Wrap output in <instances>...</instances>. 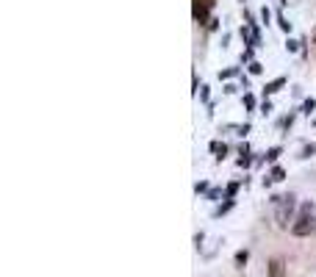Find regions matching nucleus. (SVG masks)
Returning <instances> with one entry per match:
<instances>
[{
    "mask_svg": "<svg viewBox=\"0 0 316 277\" xmlns=\"http://www.w3.org/2000/svg\"><path fill=\"white\" fill-rule=\"evenodd\" d=\"M294 205H297V197H294V194H274V197H272L274 225L286 230V227H289V222H291V214H294Z\"/></svg>",
    "mask_w": 316,
    "mask_h": 277,
    "instance_id": "obj_1",
    "label": "nucleus"
},
{
    "mask_svg": "<svg viewBox=\"0 0 316 277\" xmlns=\"http://www.w3.org/2000/svg\"><path fill=\"white\" fill-rule=\"evenodd\" d=\"M313 230H316V205L308 200V203H302L300 214H297V222L291 225V233L305 239V235H311Z\"/></svg>",
    "mask_w": 316,
    "mask_h": 277,
    "instance_id": "obj_2",
    "label": "nucleus"
},
{
    "mask_svg": "<svg viewBox=\"0 0 316 277\" xmlns=\"http://www.w3.org/2000/svg\"><path fill=\"white\" fill-rule=\"evenodd\" d=\"M214 6V0H197L194 3V20L197 22H206L208 20V9Z\"/></svg>",
    "mask_w": 316,
    "mask_h": 277,
    "instance_id": "obj_3",
    "label": "nucleus"
},
{
    "mask_svg": "<svg viewBox=\"0 0 316 277\" xmlns=\"http://www.w3.org/2000/svg\"><path fill=\"white\" fill-rule=\"evenodd\" d=\"M269 277H286L283 258H272V261H269Z\"/></svg>",
    "mask_w": 316,
    "mask_h": 277,
    "instance_id": "obj_4",
    "label": "nucleus"
},
{
    "mask_svg": "<svg viewBox=\"0 0 316 277\" xmlns=\"http://www.w3.org/2000/svg\"><path fill=\"white\" fill-rule=\"evenodd\" d=\"M286 178V169L283 167H274L272 172L266 175V178H263V186H272V183H280V180Z\"/></svg>",
    "mask_w": 316,
    "mask_h": 277,
    "instance_id": "obj_5",
    "label": "nucleus"
},
{
    "mask_svg": "<svg viewBox=\"0 0 316 277\" xmlns=\"http://www.w3.org/2000/svg\"><path fill=\"white\" fill-rule=\"evenodd\" d=\"M280 86H286V78H274L272 84H266V86H263V94H274V92H280Z\"/></svg>",
    "mask_w": 316,
    "mask_h": 277,
    "instance_id": "obj_6",
    "label": "nucleus"
},
{
    "mask_svg": "<svg viewBox=\"0 0 316 277\" xmlns=\"http://www.w3.org/2000/svg\"><path fill=\"white\" fill-rule=\"evenodd\" d=\"M211 150H214L216 158L222 161V158H225V152H227V144H219V141H214V144H211Z\"/></svg>",
    "mask_w": 316,
    "mask_h": 277,
    "instance_id": "obj_7",
    "label": "nucleus"
},
{
    "mask_svg": "<svg viewBox=\"0 0 316 277\" xmlns=\"http://www.w3.org/2000/svg\"><path fill=\"white\" fill-rule=\"evenodd\" d=\"M247 258H250V252H247V250H239V252H236V266L242 269L244 263H247Z\"/></svg>",
    "mask_w": 316,
    "mask_h": 277,
    "instance_id": "obj_8",
    "label": "nucleus"
},
{
    "mask_svg": "<svg viewBox=\"0 0 316 277\" xmlns=\"http://www.w3.org/2000/svg\"><path fill=\"white\" fill-rule=\"evenodd\" d=\"M313 108H316V100H313V97L302 103V114H313Z\"/></svg>",
    "mask_w": 316,
    "mask_h": 277,
    "instance_id": "obj_9",
    "label": "nucleus"
},
{
    "mask_svg": "<svg viewBox=\"0 0 316 277\" xmlns=\"http://www.w3.org/2000/svg\"><path fill=\"white\" fill-rule=\"evenodd\" d=\"M280 155V147H272V150H266V161H278Z\"/></svg>",
    "mask_w": 316,
    "mask_h": 277,
    "instance_id": "obj_10",
    "label": "nucleus"
},
{
    "mask_svg": "<svg viewBox=\"0 0 316 277\" xmlns=\"http://www.w3.org/2000/svg\"><path fill=\"white\" fill-rule=\"evenodd\" d=\"M313 152H316V144H308V147H305V150H302V152H300V158H311V155H313Z\"/></svg>",
    "mask_w": 316,
    "mask_h": 277,
    "instance_id": "obj_11",
    "label": "nucleus"
},
{
    "mask_svg": "<svg viewBox=\"0 0 316 277\" xmlns=\"http://www.w3.org/2000/svg\"><path fill=\"white\" fill-rule=\"evenodd\" d=\"M250 72H253V75H261V72H263V64L253 61V64H250Z\"/></svg>",
    "mask_w": 316,
    "mask_h": 277,
    "instance_id": "obj_12",
    "label": "nucleus"
},
{
    "mask_svg": "<svg viewBox=\"0 0 316 277\" xmlns=\"http://www.w3.org/2000/svg\"><path fill=\"white\" fill-rule=\"evenodd\" d=\"M244 105H247V108H255V97H253V94H244Z\"/></svg>",
    "mask_w": 316,
    "mask_h": 277,
    "instance_id": "obj_13",
    "label": "nucleus"
},
{
    "mask_svg": "<svg viewBox=\"0 0 316 277\" xmlns=\"http://www.w3.org/2000/svg\"><path fill=\"white\" fill-rule=\"evenodd\" d=\"M278 22H280V28H283V31H291V22L286 20V17H278Z\"/></svg>",
    "mask_w": 316,
    "mask_h": 277,
    "instance_id": "obj_14",
    "label": "nucleus"
},
{
    "mask_svg": "<svg viewBox=\"0 0 316 277\" xmlns=\"http://www.w3.org/2000/svg\"><path fill=\"white\" fill-rule=\"evenodd\" d=\"M286 50H289V53H297V50H300V45H297V42H291V39H289V42H286Z\"/></svg>",
    "mask_w": 316,
    "mask_h": 277,
    "instance_id": "obj_15",
    "label": "nucleus"
},
{
    "mask_svg": "<svg viewBox=\"0 0 316 277\" xmlns=\"http://www.w3.org/2000/svg\"><path fill=\"white\" fill-rule=\"evenodd\" d=\"M239 191V183H230V186H227V200H233V194H236Z\"/></svg>",
    "mask_w": 316,
    "mask_h": 277,
    "instance_id": "obj_16",
    "label": "nucleus"
},
{
    "mask_svg": "<svg viewBox=\"0 0 316 277\" xmlns=\"http://www.w3.org/2000/svg\"><path fill=\"white\" fill-rule=\"evenodd\" d=\"M206 188H208V183H197V186H194V191H197V194H203Z\"/></svg>",
    "mask_w": 316,
    "mask_h": 277,
    "instance_id": "obj_17",
    "label": "nucleus"
}]
</instances>
